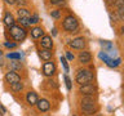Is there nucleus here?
Instances as JSON below:
<instances>
[{"instance_id":"30","label":"nucleus","mask_w":124,"mask_h":116,"mask_svg":"<svg viewBox=\"0 0 124 116\" xmlns=\"http://www.w3.org/2000/svg\"><path fill=\"white\" fill-rule=\"evenodd\" d=\"M66 58H67L69 61H72L74 59V54L70 53V52H66Z\"/></svg>"},{"instance_id":"4","label":"nucleus","mask_w":124,"mask_h":116,"mask_svg":"<svg viewBox=\"0 0 124 116\" xmlns=\"http://www.w3.org/2000/svg\"><path fill=\"white\" fill-rule=\"evenodd\" d=\"M62 26H63V29L66 31H69V32H75L78 30L79 23H78V19L74 17V15H67V17L65 18L63 23H62Z\"/></svg>"},{"instance_id":"5","label":"nucleus","mask_w":124,"mask_h":116,"mask_svg":"<svg viewBox=\"0 0 124 116\" xmlns=\"http://www.w3.org/2000/svg\"><path fill=\"white\" fill-rule=\"evenodd\" d=\"M79 92L81 93V94H84V95H89V97H92L94 93L97 92V88L94 87L93 84H84V85H81L80 89H79Z\"/></svg>"},{"instance_id":"12","label":"nucleus","mask_w":124,"mask_h":116,"mask_svg":"<svg viewBox=\"0 0 124 116\" xmlns=\"http://www.w3.org/2000/svg\"><path fill=\"white\" fill-rule=\"evenodd\" d=\"M92 59V56L89 52H81L79 54V62H81V63H88V62H91Z\"/></svg>"},{"instance_id":"10","label":"nucleus","mask_w":124,"mask_h":116,"mask_svg":"<svg viewBox=\"0 0 124 116\" xmlns=\"http://www.w3.org/2000/svg\"><path fill=\"white\" fill-rule=\"evenodd\" d=\"M41 46L44 49H50L53 46V41H52V37L50 36H43L41 37V41H40Z\"/></svg>"},{"instance_id":"27","label":"nucleus","mask_w":124,"mask_h":116,"mask_svg":"<svg viewBox=\"0 0 124 116\" xmlns=\"http://www.w3.org/2000/svg\"><path fill=\"white\" fill-rule=\"evenodd\" d=\"M63 1H65V0H50V3H52L53 5H62Z\"/></svg>"},{"instance_id":"22","label":"nucleus","mask_w":124,"mask_h":116,"mask_svg":"<svg viewBox=\"0 0 124 116\" xmlns=\"http://www.w3.org/2000/svg\"><path fill=\"white\" fill-rule=\"evenodd\" d=\"M61 62L63 65V68H65V72H69V65H67V59L65 57H61Z\"/></svg>"},{"instance_id":"20","label":"nucleus","mask_w":124,"mask_h":116,"mask_svg":"<svg viewBox=\"0 0 124 116\" xmlns=\"http://www.w3.org/2000/svg\"><path fill=\"white\" fill-rule=\"evenodd\" d=\"M18 22H19V25L23 26V27H27V26L31 25L30 21H29V18H18Z\"/></svg>"},{"instance_id":"19","label":"nucleus","mask_w":124,"mask_h":116,"mask_svg":"<svg viewBox=\"0 0 124 116\" xmlns=\"http://www.w3.org/2000/svg\"><path fill=\"white\" fill-rule=\"evenodd\" d=\"M10 89L13 92H21L23 89V84L21 83V81H18V83H13V84H10Z\"/></svg>"},{"instance_id":"21","label":"nucleus","mask_w":124,"mask_h":116,"mask_svg":"<svg viewBox=\"0 0 124 116\" xmlns=\"http://www.w3.org/2000/svg\"><path fill=\"white\" fill-rule=\"evenodd\" d=\"M10 66H12V71H16V70H19V68L22 67V65L18 62V59H17V61H14V62H12Z\"/></svg>"},{"instance_id":"15","label":"nucleus","mask_w":124,"mask_h":116,"mask_svg":"<svg viewBox=\"0 0 124 116\" xmlns=\"http://www.w3.org/2000/svg\"><path fill=\"white\" fill-rule=\"evenodd\" d=\"M14 17H13V14H10V13H7L5 15H4V23H5V26L8 27H10V26H13L14 25Z\"/></svg>"},{"instance_id":"33","label":"nucleus","mask_w":124,"mask_h":116,"mask_svg":"<svg viewBox=\"0 0 124 116\" xmlns=\"http://www.w3.org/2000/svg\"><path fill=\"white\" fill-rule=\"evenodd\" d=\"M0 111H1L3 114H5V108H4V106H1V104H0Z\"/></svg>"},{"instance_id":"34","label":"nucleus","mask_w":124,"mask_h":116,"mask_svg":"<svg viewBox=\"0 0 124 116\" xmlns=\"http://www.w3.org/2000/svg\"><path fill=\"white\" fill-rule=\"evenodd\" d=\"M3 56V52H1V50H0V57H1Z\"/></svg>"},{"instance_id":"13","label":"nucleus","mask_w":124,"mask_h":116,"mask_svg":"<svg viewBox=\"0 0 124 116\" xmlns=\"http://www.w3.org/2000/svg\"><path fill=\"white\" fill-rule=\"evenodd\" d=\"M39 56L43 61H49L52 58V52L49 49H43V50H39Z\"/></svg>"},{"instance_id":"14","label":"nucleus","mask_w":124,"mask_h":116,"mask_svg":"<svg viewBox=\"0 0 124 116\" xmlns=\"http://www.w3.org/2000/svg\"><path fill=\"white\" fill-rule=\"evenodd\" d=\"M43 35H44V31H43L41 27H34V29L31 30V36H32L34 39L41 37Z\"/></svg>"},{"instance_id":"2","label":"nucleus","mask_w":124,"mask_h":116,"mask_svg":"<svg viewBox=\"0 0 124 116\" xmlns=\"http://www.w3.org/2000/svg\"><path fill=\"white\" fill-rule=\"evenodd\" d=\"M92 80H93V72L89 71V70H80L76 73V83L80 85L89 84Z\"/></svg>"},{"instance_id":"3","label":"nucleus","mask_w":124,"mask_h":116,"mask_svg":"<svg viewBox=\"0 0 124 116\" xmlns=\"http://www.w3.org/2000/svg\"><path fill=\"white\" fill-rule=\"evenodd\" d=\"M10 35H12V37L14 39V40H17V41H23L26 39V30L23 29V27L21 26H10Z\"/></svg>"},{"instance_id":"18","label":"nucleus","mask_w":124,"mask_h":116,"mask_svg":"<svg viewBox=\"0 0 124 116\" xmlns=\"http://www.w3.org/2000/svg\"><path fill=\"white\" fill-rule=\"evenodd\" d=\"M17 13H18V18H30L31 17L30 12L27 9H25V8H19Z\"/></svg>"},{"instance_id":"7","label":"nucleus","mask_w":124,"mask_h":116,"mask_svg":"<svg viewBox=\"0 0 124 116\" xmlns=\"http://www.w3.org/2000/svg\"><path fill=\"white\" fill-rule=\"evenodd\" d=\"M5 81L9 84L18 83V81H21V77H19V75L16 71H9L5 73Z\"/></svg>"},{"instance_id":"9","label":"nucleus","mask_w":124,"mask_h":116,"mask_svg":"<svg viewBox=\"0 0 124 116\" xmlns=\"http://www.w3.org/2000/svg\"><path fill=\"white\" fill-rule=\"evenodd\" d=\"M36 107H38V110L40 112H46L50 108V103L46 99H38Z\"/></svg>"},{"instance_id":"29","label":"nucleus","mask_w":124,"mask_h":116,"mask_svg":"<svg viewBox=\"0 0 124 116\" xmlns=\"http://www.w3.org/2000/svg\"><path fill=\"white\" fill-rule=\"evenodd\" d=\"M50 15L54 17V18H58V17H60V10H53L52 13H50Z\"/></svg>"},{"instance_id":"17","label":"nucleus","mask_w":124,"mask_h":116,"mask_svg":"<svg viewBox=\"0 0 124 116\" xmlns=\"http://www.w3.org/2000/svg\"><path fill=\"white\" fill-rule=\"evenodd\" d=\"M105 63H106L108 67H118V66L122 63V59H120V58H116V59H111V58H108V59L105 61Z\"/></svg>"},{"instance_id":"31","label":"nucleus","mask_w":124,"mask_h":116,"mask_svg":"<svg viewBox=\"0 0 124 116\" xmlns=\"http://www.w3.org/2000/svg\"><path fill=\"white\" fill-rule=\"evenodd\" d=\"M7 4H9V5H13V4H16V0H4Z\"/></svg>"},{"instance_id":"28","label":"nucleus","mask_w":124,"mask_h":116,"mask_svg":"<svg viewBox=\"0 0 124 116\" xmlns=\"http://www.w3.org/2000/svg\"><path fill=\"white\" fill-rule=\"evenodd\" d=\"M4 45H5L7 48H16V46H17V44H16V43H5Z\"/></svg>"},{"instance_id":"11","label":"nucleus","mask_w":124,"mask_h":116,"mask_svg":"<svg viewBox=\"0 0 124 116\" xmlns=\"http://www.w3.org/2000/svg\"><path fill=\"white\" fill-rule=\"evenodd\" d=\"M26 101H27V103L31 104V106H34V104H36L38 102V95H36V93L35 92H29L26 94Z\"/></svg>"},{"instance_id":"26","label":"nucleus","mask_w":124,"mask_h":116,"mask_svg":"<svg viewBox=\"0 0 124 116\" xmlns=\"http://www.w3.org/2000/svg\"><path fill=\"white\" fill-rule=\"evenodd\" d=\"M98 56H100V58H101V59H102L103 62L106 61V59H108V56L106 54V52H101V53L98 54Z\"/></svg>"},{"instance_id":"24","label":"nucleus","mask_w":124,"mask_h":116,"mask_svg":"<svg viewBox=\"0 0 124 116\" xmlns=\"http://www.w3.org/2000/svg\"><path fill=\"white\" fill-rule=\"evenodd\" d=\"M65 83L67 87V90H71V80L69 79V76H65Z\"/></svg>"},{"instance_id":"8","label":"nucleus","mask_w":124,"mask_h":116,"mask_svg":"<svg viewBox=\"0 0 124 116\" xmlns=\"http://www.w3.org/2000/svg\"><path fill=\"white\" fill-rule=\"evenodd\" d=\"M69 45L74 49H83L85 46V40L83 37H76V39H74L72 41H70Z\"/></svg>"},{"instance_id":"32","label":"nucleus","mask_w":124,"mask_h":116,"mask_svg":"<svg viewBox=\"0 0 124 116\" xmlns=\"http://www.w3.org/2000/svg\"><path fill=\"white\" fill-rule=\"evenodd\" d=\"M16 3L19 4V5H25V1H23V0H16Z\"/></svg>"},{"instance_id":"1","label":"nucleus","mask_w":124,"mask_h":116,"mask_svg":"<svg viewBox=\"0 0 124 116\" xmlns=\"http://www.w3.org/2000/svg\"><path fill=\"white\" fill-rule=\"evenodd\" d=\"M81 110L87 115H93L94 112H97V106H96V103H94L92 97L85 95L81 99Z\"/></svg>"},{"instance_id":"16","label":"nucleus","mask_w":124,"mask_h":116,"mask_svg":"<svg viewBox=\"0 0 124 116\" xmlns=\"http://www.w3.org/2000/svg\"><path fill=\"white\" fill-rule=\"evenodd\" d=\"M115 7H116V12L119 13L120 18H123V14H124V1H123V0H116Z\"/></svg>"},{"instance_id":"6","label":"nucleus","mask_w":124,"mask_h":116,"mask_svg":"<svg viewBox=\"0 0 124 116\" xmlns=\"http://www.w3.org/2000/svg\"><path fill=\"white\" fill-rule=\"evenodd\" d=\"M43 72H44L45 76H53L54 72H56V66H54L53 62L46 61L43 66Z\"/></svg>"},{"instance_id":"23","label":"nucleus","mask_w":124,"mask_h":116,"mask_svg":"<svg viewBox=\"0 0 124 116\" xmlns=\"http://www.w3.org/2000/svg\"><path fill=\"white\" fill-rule=\"evenodd\" d=\"M8 58H10V59H19V58H21V54L19 53H9L8 54Z\"/></svg>"},{"instance_id":"25","label":"nucleus","mask_w":124,"mask_h":116,"mask_svg":"<svg viewBox=\"0 0 124 116\" xmlns=\"http://www.w3.org/2000/svg\"><path fill=\"white\" fill-rule=\"evenodd\" d=\"M29 21H30V23H38V22H39V17H38L36 14H34L32 17L29 18Z\"/></svg>"}]
</instances>
